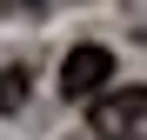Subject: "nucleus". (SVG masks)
Returning <instances> with one entry per match:
<instances>
[{"label": "nucleus", "mask_w": 147, "mask_h": 140, "mask_svg": "<svg viewBox=\"0 0 147 140\" xmlns=\"http://www.w3.org/2000/svg\"><path fill=\"white\" fill-rule=\"evenodd\" d=\"M27 87H34L27 67H0V113H20L27 107Z\"/></svg>", "instance_id": "3"}, {"label": "nucleus", "mask_w": 147, "mask_h": 140, "mask_svg": "<svg viewBox=\"0 0 147 140\" xmlns=\"http://www.w3.org/2000/svg\"><path fill=\"white\" fill-rule=\"evenodd\" d=\"M107 80H114V54L94 47V40H80V47L60 60V93H67V100H100Z\"/></svg>", "instance_id": "2"}, {"label": "nucleus", "mask_w": 147, "mask_h": 140, "mask_svg": "<svg viewBox=\"0 0 147 140\" xmlns=\"http://www.w3.org/2000/svg\"><path fill=\"white\" fill-rule=\"evenodd\" d=\"M87 127L100 140H147V87H120V93H100L87 107Z\"/></svg>", "instance_id": "1"}]
</instances>
